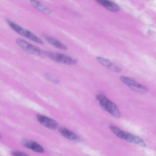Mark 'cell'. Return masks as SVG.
<instances>
[{
  "instance_id": "7",
  "label": "cell",
  "mask_w": 156,
  "mask_h": 156,
  "mask_svg": "<svg viewBox=\"0 0 156 156\" xmlns=\"http://www.w3.org/2000/svg\"><path fill=\"white\" fill-rule=\"evenodd\" d=\"M59 131L64 137L71 141L76 142L81 141V139L79 136L67 128L61 127L59 129Z\"/></svg>"
},
{
  "instance_id": "16",
  "label": "cell",
  "mask_w": 156,
  "mask_h": 156,
  "mask_svg": "<svg viewBox=\"0 0 156 156\" xmlns=\"http://www.w3.org/2000/svg\"><path fill=\"white\" fill-rule=\"evenodd\" d=\"M45 76L47 80L55 83H58L59 82V81L58 80L53 79L52 76L48 73H46L45 74Z\"/></svg>"
},
{
  "instance_id": "3",
  "label": "cell",
  "mask_w": 156,
  "mask_h": 156,
  "mask_svg": "<svg viewBox=\"0 0 156 156\" xmlns=\"http://www.w3.org/2000/svg\"><path fill=\"white\" fill-rule=\"evenodd\" d=\"M96 98L100 106L103 109L116 118L120 117V112L115 104L102 94H98Z\"/></svg>"
},
{
  "instance_id": "14",
  "label": "cell",
  "mask_w": 156,
  "mask_h": 156,
  "mask_svg": "<svg viewBox=\"0 0 156 156\" xmlns=\"http://www.w3.org/2000/svg\"><path fill=\"white\" fill-rule=\"evenodd\" d=\"M98 61L103 66L108 68L112 63L109 60L101 57H97Z\"/></svg>"
},
{
  "instance_id": "10",
  "label": "cell",
  "mask_w": 156,
  "mask_h": 156,
  "mask_svg": "<svg viewBox=\"0 0 156 156\" xmlns=\"http://www.w3.org/2000/svg\"><path fill=\"white\" fill-rule=\"evenodd\" d=\"M32 5L35 8L46 14H50L51 10L41 2L38 0H30Z\"/></svg>"
},
{
  "instance_id": "8",
  "label": "cell",
  "mask_w": 156,
  "mask_h": 156,
  "mask_svg": "<svg viewBox=\"0 0 156 156\" xmlns=\"http://www.w3.org/2000/svg\"><path fill=\"white\" fill-rule=\"evenodd\" d=\"M23 145L35 151L43 153L44 150L43 148L37 142L31 140H25L23 141Z\"/></svg>"
},
{
  "instance_id": "4",
  "label": "cell",
  "mask_w": 156,
  "mask_h": 156,
  "mask_svg": "<svg viewBox=\"0 0 156 156\" xmlns=\"http://www.w3.org/2000/svg\"><path fill=\"white\" fill-rule=\"evenodd\" d=\"M16 43L27 54L37 56L47 55V52L38 47L34 45L24 39L18 38Z\"/></svg>"
},
{
  "instance_id": "1",
  "label": "cell",
  "mask_w": 156,
  "mask_h": 156,
  "mask_svg": "<svg viewBox=\"0 0 156 156\" xmlns=\"http://www.w3.org/2000/svg\"><path fill=\"white\" fill-rule=\"evenodd\" d=\"M110 130L117 136L129 142L145 147L146 143L144 140L140 137L123 130L113 125L109 126Z\"/></svg>"
},
{
  "instance_id": "18",
  "label": "cell",
  "mask_w": 156,
  "mask_h": 156,
  "mask_svg": "<svg viewBox=\"0 0 156 156\" xmlns=\"http://www.w3.org/2000/svg\"><path fill=\"white\" fill-rule=\"evenodd\" d=\"M1 135H0V138H1Z\"/></svg>"
},
{
  "instance_id": "2",
  "label": "cell",
  "mask_w": 156,
  "mask_h": 156,
  "mask_svg": "<svg viewBox=\"0 0 156 156\" xmlns=\"http://www.w3.org/2000/svg\"><path fill=\"white\" fill-rule=\"evenodd\" d=\"M6 22L11 29L17 34L37 43L44 44V42L41 39L30 30L10 20H6Z\"/></svg>"
},
{
  "instance_id": "6",
  "label": "cell",
  "mask_w": 156,
  "mask_h": 156,
  "mask_svg": "<svg viewBox=\"0 0 156 156\" xmlns=\"http://www.w3.org/2000/svg\"><path fill=\"white\" fill-rule=\"evenodd\" d=\"M37 118L40 123L47 128L55 129L57 127V123L56 122L48 117L41 115H37Z\"/></svg>"
},
{
  "instance_id": "13",
  "label": "cell",
  "mask_w": 156,
  "mask_h": 156,
  "mask_svg": "<svg viewBox=\"0 0 156 156\" xmlns=\"http://www.w3.org/2000/svg\"><path fill=\"white\" fill-rule=\"evenodd\" d=\"M120 79L122 82L129 87L135 82V81L132 79L123 76H120Z\"/></svg>"
},
{
  "instance_id": "15",
  "label": "cell",
  "mask_w": 156,
  "mask_h": 156,
  "mask_svg": "<svg viewBox=\"0 0 156 156\" xmlns=\"http://www.w3.org/2000/svg\"><path fill=\"white\" fill-rule=\"evenodd\" d=\"M107 68L112 71L116 73H119L121 71V69L119 67L113 63Z\"/></svg>"
},
{
  "instance_id": "9",
  "label": "cell",
  "mask_w": 156,
  "mask_h": 156,
  "mask_svg": "<svg viewBox=\"0 0 156 156\" xmlns=\"http://www.w3.org/2000/svg\"><path fill=\"white\" fill-rule=\"evenodd\" d=\"M98 3L108 10L116 12L120 9L119 7L110 0H95Z\"/></svg>"
},
{
  "instance_id": "17",
  "label": "cell",
  "mask_w": 156,
  "mask_h": 156,
  "mask_svg": "<svg viewBox=\"0 0 156 156\" xmlns=\"http://www.w3.org/2000/svg\"><path fill=\"white\" fill-rule=\"evenodd\" d=\"M12 154L13 155L16 156H24L27 155V154L25 153L18 151L14 152Z\"/></svg>"
},
{
  "instance_id": "11",
  "label": "cell",
  "mask_w": 156,
  "mask_h": 156,
  "mask_svg": "<svg viewBox=\"0 0 156 156\" xmlns=\"http://www.w3.org/2000/svg\"><path fill=\"white\" fill-rule=\"evenodd\" d=\"M45 39L49 44L56 48L64 50L67 49V47L65 45L55 39L49 37H46Z\"/></svg>"
},
{
  "instance_id": "12",
  "label": "cell",
  "mask_w": 156,
  "mask_h": 156,
  "mask_svg": "<svg viewBox=\"0 0 156 156\" xmlns=\"http://www.w3.org/2000/svg\"><path fill=\"white\" fill-rule=\"evenodd\" d=\"M130 88L133 90L140 93H145L148 91V89L146 87L136 82Z\"/></svg>"
},
{
  "instance_id": "5",
  "label": "cell",
  "mask_w": 156,
  "mask_h": 156,
  "mask_svg": "<svg viewBox=\"0 0 156 156\" xmlns=\"http://www.w3.org/2000/svg\"><path fill=\"white\" fill-rule=\"evenodd\" d=\"M47 55L53 60L60 63L73 65L77 63V60L75 58L62 53L47 52Z\"/></svg>"
}]
</instances>
